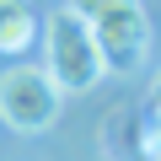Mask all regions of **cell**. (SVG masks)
<instances>
[{
    "label": "cell",
    "instance_id": "cell-1",
    "mask_svg": "<svg viewBox=\"0 0 161 161\" xmlns=\"http://www.w3.org/2000/svg\"><path fill=\"white\" fill-rule=\"evenodd\" d=\"M43 70L54 75V86H59V92H75V97H80V92H92L97 80L108 75L92 27L80 22L70 6L54 11V16L43 22Z\"/></svg>",
    "mask_w": 161,
    "mask_h": 161
},
{
    "label": "cell",
    "instance_id": "cell-2",
    "mask_svg": "<svg viewBox=\"0 0 161 161\" xmlns=\"http://www.w3.org/2000/svg\"><path fill=\"white\" fill-rule=\"evenodd\" d=\"M70 11L92 27L97 48H102V70H140L145 59V11L140 0H70Z\"/></svg>",
    "mask_w": 161,
    "mask_h": 161
},
{
    "label": "cell",
    "instance_id": "cell-3",
    "mask_svg": "<svg viewBox=\"0 0 161 161\" xmlns=\"http://www.w3.org/2000/svg\"><path fill=\"white\" fill-rule=\"evenodd\" d=\"M59 86H54V75L43 64H27L16 59L11 70H0V124H6L11 134H48L54 118H59Z\"/></svg>",
    "mask_w": 161,
    "mask_h": 161
},
{
    "label": "cell",
    "instance_id": "cell-4",
    "mask_svg": "<svg viewBox=\"0 0 161 161\" xmlns=\"http://www.w3.org/2000/svg\"><path fill=\"white\" fill-rule=\"evenodd\" d=\"M32 32H38V16L27 0H0V54H27Z\"/></svg>",
    "mask_w": 161,
    "mask_h": 161
}]
</instances>
